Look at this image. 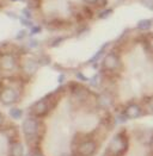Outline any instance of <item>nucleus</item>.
<instances>
[{
    "instance_id": "obj_1",
    "label": "nucleus",
    "mask_w": 153,
    "mask_h": 156,
    "mask_svg": "<svg viewBox=\"0 0 153 156\" xmlns=\"http://www.w3.org/2000/svg\"><path fill=\"white\" fill-rule=\"evenodd\" d=\"M39 124L37 119L35 118H28L24 124H23V132L25 136L26 141L29 142H34L35 140H37L39 137Z\"/></svg>"
},
{
    "instance_id": "obj_2",
    "label": "nucleus",
    "mask_w": 153,
    "mask_h": 156,
    "mask_svg": "<svg viewBox=\"0 0 153 156\" xmlns=\"http://www.w3.org/2000/svg\"><path fill=\"white\" fill-rule=\"evenodd\" d=\"M127 145H128V142H127L126 136L122 135V133H118L117 136H115L114 138H113L111 143L109 145L108 151H109L110 155H113V156L121 155V154L127 149Z\"/></svg>"
},
{
    "instance_id": "obj_3",
    "label": "nucleus",
    "mask_w": 153,
    "mask_h": 156,
    "mask_svg": "<svg viewBox=\"0 0 153 156\" xmlns=\"http://www.w3.org/2000/svg\"><path fill=\"white\" fill-rule=\"evenodd\" d=\"M49 110H50V100L49 97H47L41 99L36 104H34V106L31 107V113L36 117H43L49 112Z\"/></svg>"
},
{
    "instance_id": "obj_4",
    "label": "nucleus",
    "mask_w": 153,
    "mask_h": 156,
    "mask_svg": "<svg viewBox=\"0 0 153 156\" xmlns=\"http://www.w3.org/2000/svg\"><path fill=\"white\" fill-rule=\"evenodd\" d=\"M103 66L109 72H115L116 69H118L120 66H121L118 55L114 51H110L109 54H106L104 56V60H103Z\"/></svg>"
},
{
    "instance_id": "obj_5",
    "label": "nucleus",
    "mask_w": 153,
    "mask_h": 156,
    "mask_svg": "<svg viewBox=\"0 0 153 156\" xmlns=\"http://www.w3.org/2000/svg\"><path fill=\"white\" fill-rule=\"evenodd\" d=\"M96 148L97 145L93 141L91 140H86V141H83L78 144V148H76V155L78 156H92L96 151Z\"/></svg>"
},
{
    "instance_id": "obj_6",
    "label": "nucleus",
    "mask_w": 153,
    "mask_h": 156,
    "mask_svg": "<svg viewBox=\"0 0 153 156\" xmlns=\"http://www.w3.org/2000/svg\"><path fill=\"white\" fill-rule=\"evenodd\" d=\"M18 92L12 87H5L0 93V100L5 105L14 104L18 100Z\"/></svg>"
},
{
    "instance_id": "obj_7",
    "label": "nucleus",
    "mask_w": 153,
    "mask_h": 156,
    "mask_svg": "<svg viewBox=\"0 0 153 156\" xmlns=\"http://www.w3.org/2000/svg\"><path fill=\"white\" fill-rule=\"evenodd\" d=\"M17 66V61H16V57L11 55V54H5L1 56L0 58V68L2 70H6V72H10L13 70Z\"/></svg>"
},
{
    "instance_id": "obj_8",
    "label": "nucleus",
    "mask_w": 153,
    "mask_h": 156,
    "mask_svg": "<svg viewBox=\"0 0 153 156\" xmlns=\"http://www.w3.org/2000/svg\"><path fill=\"white\" fill-rule=\"evenodd\" d=\"M123 115L129 119H135V118H139L142 116V108H141L140 105L132 103V104H128L126 106Z\"/></svg>"
},
{
    "instance_id": "obj_9",
    "label": "nucleus",
    "mask_w": 153,
    "mask_h": 156,
    "mask_svg": "<svg viewBox=\"0 0 153 156\" xmlns=\"http://www.w3.org/2000/svg\"><path fill=\"white\" fill-rule=\"evenodd\" d=\"M24 72H25L28 75H34L38 69V63L35 60H28L24 65Z\"/></svg>"
},
{
    "instance_id": "obj_10",
    "label": "nucleus",
    "mask_w": 153,
    "mask_h": 156,
    "mask_svg": "<svg viewBox=\"0 0 153 156\" xmlns=\"http://www.w3.org/2000/svg\"><path fill=\"white\" fill-rule=\"evenodd\" d=\"M10 156H23V145L21 142H12L10 149Z\"/></svg>"
},
{
    "instance_id": "obj_11",
    "label": "nucleus",
    "mask_w": 153,
    "mask_h": 156,
    "mask_svg": "<svg viewBox=\"0 0 153 156\" xmlns=\"http://www.w3.org/2000/svg\"><path fill=\"white\" fill-rule=\"evenodd\" d=\"M152 26H153V22L151 19H141V20L138 22V24H136V27L140 31H148Z\"/></svg>"
},
{
    "instance_id": "obj_12",
    "label": "nucleus",
    "mask_w": 153,
    "mask_h": 156,
    "mask_svg": "<svg viewBox=\"0 0 153 156\" xmlns=\"http://www.w3.org/2000/svg\"><path fill=\"white\" fill-rule=\"evenodd\" d=\"M10 115H11V117L14 118V119H21L22 115H23V112H22V110H21V108L12 107V108L10 110Z\"/></svg>"
},
{
    "instance_id": "obj_13",
    "label": "nucleus",
    "mask_w": 153,
    "mask_h": 156,
    "mask_svg": "<svg viewBox=\"0 0 153 156\" xmlns=\"http://www.w3.org/2000/svg\"><path fill=\"white\" fill-rule=\"evenodd\" d=\"M141 2H142V5L146 7V9H148V10H153V0H141Z\"/></svg>"
},
{
    "instance_id": "obj_14",
    "label": "nucleus",
    "mask_w": 153,
    "mask_h": 156,
    "mask_svg": "<svg viewBox=\"0 0 153 156\" xmlns=\"http://www.w3.org/2000/svg\"><path fill=\"white\" fill-rule=\"evenodd\" d=\"M85 2H88L90 5H99V4H104V0H84Z\"/></svg>"
},
{
    "instance_id": "obj_15",
    "label": "nucleus",
    "mask_w": 153,
    "mask_h": 156,
    "mask_svg": "<svg viewBox=\"0 0 153 156\" xmlns=\"http://www.w3.org/2000/svg\"><path fill=\"white\" fill-rule=\"evenodd\" d=\"M110 13H111V9H108V11H104L103 13H101V14H99V17H101V18L103 19L104 17H108Z\"/></svg>"
},
{
    "instance_id": "obj_16",
    "label": "nucleus",
    "mask_w": 153,
    "mask_h": 156,
    "mask_svg": "<svg viewBox=\"0 0 153 156\" xmlns=\"http://www.w3.org/2000/svg\"><path fill=\"white\" fill-rule=\"evenodd\" d=\"M23 13H24L25 18H28V19H31V13H30V11H29L28 9H25V10L23 11Z\"/></svg>"
},
{
    "instance_id": "obj_17",
    "label": "nucleus",
    "mask_w": 153,
    "mask_h": 156,
    "mask_svg": "<svg viewBox=\"0 0 153 156\" xmlns=\"http://www.w3.org/2000/svg\"><path fill=\"white\" fill-rule=\"evenodd\" d=\"M38 32H41V27H38V26H34V27H32V30H31V34H38Z\"/></svg>"
},
{
    "instance_id": "obj_18",
    "label": "nucleus",
    "mask_w": 153,
    "mask_h": 156,
    "mask_svg": "<svg viewBox=\"0 0 153 156\" xmlns=\"http://www.w3.org/2000/svg\"><path fill=\"white\" fill-rule=\"evenodd\" d=\"M76 76L80 79V80H83V81H88V78H85V76H84L81 73H76Z\"/></svg>"
},
{
    "instance_id": "obj_19",
    "label": "nucleus",
    "mask_w": 153,
    "mask_h": 156,
    "mask_svg": "<svg viewBox=\"0 0 153 156\" xmlns=\"http://www.w3.org/2000/svg\"><path fill=\"white\" fill-rule=\"evenodd\" d=\"M24 35H25V32H24V31H22V32H19V34L17 35V38L22 39V37H24Z\"/></svg>"
},
{
    "instance_id": "obj_20",
    "label": "nucleus",
    "mask_w": 153,
    "mask_h": 156,
    "mask_svg": "<svg viewBox=\"0 0 153 156\" xmlns=\"http://www.w3.org/2000/svg\"><path fill=\"white\" fill-rule=\"evenodd\" d=\"M32 156H43V155H42L41 153H36V154H34Z\"/></svg>"
},
{
    "instance_id": "obj_21",
    "label": "nucleus",
    "mask_w": 153,
    "mask_h": 156,
    "mask_svg": "<svg viewBox=\"0 0 153 156\" xmlns=\"http://www.w3.org/2000/svg\"><path fill=\"white\" fill-rule=\"evenodd\" d=\"M150 144H151V149H152V151H153V138L151 140V143Z\"/></svg>"
},
{
    "instance_id": "obj_22",
    "label": "nucleus",
    "mask_w": 153,
    "mask_h": 156,
    "mask_svg": "<svg viewBox=\"0 0 153 156\" xmlns=\"http://www.w3.org/2000/svg\"><path fill=\"white\" fill-rule=\"evenodd\" d=\"M12 1H22V0H12Z\"/></svg>"
}]
</instances>
